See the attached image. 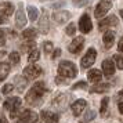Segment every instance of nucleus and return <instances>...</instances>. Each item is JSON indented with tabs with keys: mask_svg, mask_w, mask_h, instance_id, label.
<instances>
[{
	"mask_svg": "<svg viewBox=\"0 0 123 123\" xmlns=\"http://www.w3.org/2000/svg\"><path fill=\"white\" fill-rule=\"evenodd\" d=\"M46 93V84L44 82H36L33 87L28 91V94L25 95V101L29 105H39L42 102V98Z\"/></svg>",
	"mask_w": 123,
	"mask_h": 123,
	"instance_id": "obj_1",
	"label": "nucleus"
},
{
	"mask_svg": "<svg viewBox=\"0 0 123 123\" xmlns=\"http://www.w3.org/2000/svg\"><path fill=\"white\" fill-rule=\"evenodd\" d=\"M78 75V68L71 61H62L58 65V76L65 79H73Z\"/></svg>",
	"mask_w": 123,
	"mask_h": 123,
	"instance_id": "obj_2",
	"label": "nucleus"
},
{
	"mask_svg": "<svg viewBox=\"0 0 123 123\" xmlns=\"http://www.w3.org/2000/svg\"><path fill=\"white\" fill-rule=\"evenodd\" d=\"M21 105H22V101L21 98H18V97H10V98H7L4 101V109L11 112V117L12 119H15V117L21 113Z\"/></svg>",
	"mask_w": 123,
	"mask_h": 123,
	"instance_id": "obj_3",
	"label": "nucleus"
},
{
	"mask_svg": "<svg viewBox=\"0 0 123 123\" xmlns=\"http://www.w3.org/2000/svg\"><path fill=\"white\" fill-rule=\"evenodd\" d=\"M95 58H97V51H95V49H93V47H91V49H89V50H87V53L84 54V57L82 58V61H80L82 68H84V69L90 68L95 62Z\"/></svg>",
	"mask_w": 123,
	"mask_h": 123,
	"instance_id": "obj_4",
	"label": "nucleus"
},
{
	"mask_svg": "<svg viewBox=\"0 0 123 123\" xmlns=\"http://www.w3.org/2000/svg\"><path fill=\"white\" fill-rule=\"evenodd\" d=\"M111 7H112V3L109 1V0H101L100 3L97 4L95 10H94L95 18H102L106 12L111 10Z\"/></svg>",
	"mask_w": 123,
	"mask_h": 123,
	"instance_id": "obj_5",
	"label": "nucleus"
},
{
	"mask_svg": "<svg viewBox=\"0 0 123 123\" xmlns=\"http://www.w3.org/2000/svg\"><path fill=\"white\" fill-rule=\"evenodd\" d=\"M19 119L22 123H36L39 120V115L32 109H24L19 113Z\"/></svg>",
	"mask_w": 123,
	"mask_h": 123,
	"instance_id": "obj_6",
	"label": "nucleus"
},
{
	"mask_svg": "<svg viewBox=\"0 0 123 123\" xmlns=\"http://www.w3.org/2000/svg\"><path fill=\"white\" fill-rule=\"evenodd\" d=\"M43 69L39 65H28L24 69V76H26V79H37L42 76Z\"/></svg>",
	"mask_w": 123,
	"mask_h": 123,
	"instance_id": "obj_7",
	"label": "nucleus"
},
{
	"mask_svg": "<svg viewBox=\"0 0 123 123\" xmlns=\"http://www.w3.org/2000/svg\"><path fill=\"white\" fill-rule=\"evenodd\" d=\"M84 46V37L83 36H78V37H75V39L71 42V44L68 46V50L69 53H72V54H78L82 51Z\"/></svg>",
	"mask_w": 123,
	"mask_h": 123,
	"instance_id": "obj_8",
	"label": "nucleus"
},
{
	"mask_svg": "<svg viewBox=\"0 0 123 123\" xmlns=\"http://www.w3.org/2000/svg\"><path fill=\"white\" fill-rule=\"evenodd\" d=\"M26 15H25V11H24V7H22V3L18 4V10H17V14H15V26L18 29H22L25 25H26Z\"/></svg>",
	"mask_w": 123,
	"mask_h": 123,
	"instance_id": "obj_9",
	"label": "nucleus"
},
{
	"mask_svg": "<svg viewBox=\"0 0 123 123\" xmlns=\"http://www.w3.org/2000/svg\"><path fill=\"white\" fill-rule=\"evenodd\" d=\"M79 29H80V32H83V33L91 32L93 24H91V19H90L89 14H83V15L80 17V19H79Z\"/></svg>",
	"mask_w": 123,
	"mask_h": 123,
	"instance_id": "obj_10",
	"label": "nucleus"
},
{
	"mask_svg": "<svg viewBox=\"0 0 123 123\" xmlns=\"http://www.w3.org/2000/svg\"><path fill=\"white\" fill-rule=\"evenodd\" d=\"M39 29L42 33H49V29H50V24H49V12L47 10H43V14L39 19Z\"/></svg>",
	"mask_w": 123,
	"mask_h": 123,
	"instance_id": "obj_11",
	"label": "nucleus"
},
{
	"mask_svg": "<svg viewBox=\"0 0 123 123\" xmlns=\"http://www.w3.org/2000/svg\"><path fill=\"white\" fill-rule=\"evenodd\" d=\"M53 18H54V21H55L58 25H62V24H65L68 19L71 18V12H69V11H65V10H60V11H55V12H54Z\"/></svg>",
	"mask_w": 123,
	"mask_h": 123,
	"instance_id": "obj_12",
	"label": "nucleus"
},
{
	"mask_svg": "<svg viewBox=\"0 0 123 123\" xmlns=\"http://www.w3.org/2000/svg\"><path fill=\"white\" fill-rule=\"evenodd\" d=\"M116 25H117V18L115 15H111V17L104 18L102 21H100L98 28H100V31H105L108 26H116Z\"/></svg>",
	"mask_w": 123,
	"mask_h": 123,
	"instance_id": "obj_13",
	"label": "nucleus"
},
{
	"mask_svg": "<svg viewBox=\"0 0 123 123\" xmlns=\"http://www.w3.org/2000/svg\"><path fill=\"white\" fill-rule=\"evenodd\" d=\"M86 105H87V102H86L84 100H78V101H75L72 105H71L72 113L75 115V116H79V115L83 112V109H86Z\"/></svg>",
	"mask_w": 123,
	"mask_h": 123,
	"instance_id": "obj_14",
	"label": "nucleus"
},
{
	"mask_svg": "<svg viewBox=\"0 0 123 123\" xmlns=\"http://www.w3.org/2000/svg\"><path fill=\"white\" fill-rule=\"evenodd\" d=\"M102 72L108 78L115 73V64H113L112 60H104L102 61Z\"/></svg>",
	"mask_w": 123,
	"mask_h": 123,
	"instance_id": "obj_15",
	"label": "nucleus"
},
{
	"mask_svg": "<svg viewBox=\"0 0 123 123\" xmlns=\"http://www.w3.org/2000/svg\"><path fill=\"white\" fill-rule=\"evenodd\" d=\"M12 12H14V6L10 1H6V3H0V14L4 18L10 17Z\"/></svg>",
	"mask_w": 123,
	"mask_h": 123,
	"instance_id": "obj_16",
	"label": "nucleus"
},
{
	"mask_svg": "<svg viewBox=\"0 0 123 123\" xmlns=\"http://www.w3.org/2000/svg\"><path fill=\"white\" fill-rule=\"evenodd\" d=\"M42 119L44 123H58V119L60 116L54 113V112H50V111H43L42 112Z\"/></svg>",
	"mask_w": 123,
	"mask_h": 123,
	"instance_id": "obj_17",
	"label": "nucleus"
},
{
	"mask_svg": "<svg viewBox=\"0 0 123 123\" xmlns=\"http://www.w3.org/2000/svg\"><path fill=\"white\" fill-rule=\"evenodd\" d=\"M102 40H104V47L105 49H111L113 46V43H115V33L112 31H105Z\"/></svg>",
	"mask_w": 123,
	"mask_h": 123,
	"instance_id": "obj_18",
	"label": "nucleus"
},
{
	"mask_svg": "<svg viewBox=\"0 0 123 123\" xmlns=\"http://www.w3.org/2000/svg\"><path fill=\"white\" fill-rule=\"evenodd\" d=\"M14 87L17 86V90L19 91V93H22L24 90H25V87H26V84H28V79H25L24 76H15L14 78Z\"/></svg>",
	"mask_w": 123,
	"mask_h": 123,
	"instance_id": "obj_19",
	"label": "nucleus"
},
{
	"mask_svg": "<svg viewBox=\"0 0 123 123\" xmlns=\"http://www.w3.org/2000/svg\"><path fill=\"white\" fill-rule=\"evenodd\" d=\"M87 79H89V82H91V83H98V82H101V79H102V72H101L100 69H91V71H89Z\"/></svg>",
	"mask_w": 123,
	"mask_h": 123,
	"instance_id": "obj_20",
	"label": "nucleus"
},
{
	"mask_svg": "<svg viewBox=\"0 0 123 123\" xmlns=\"http://www.w3.org/2000/svg\"><path fill=\"white\" fill-rule=\"evenodd\" d=\"M10 73V65L7 62H0V82H3Z\"/></svg>",
	"mask_w": 123,
	"mask_h": 123,
	"instance_id": "obj_21",
	"label": "nucleus"
},
{
	"mask_svg": "<svg viewBox=\"0 0 123 123\" xmlns=\"http://www.w3.org/2000/svg\"><path fill=\"white\" fill-rule=\"evenodd\" d=\"M36 36H37V32H36V29H33V28H28L22 32V37L26 39V40H33Z\"/></svg>",
	"mask_w": 123,
	"mask_h": 123,
	"instance_id": "obj_22",
	"label": "nucleus"
},
{
	"mask_svg": "<svg viewBox=\"0 0 123 123\" xmlns=\"http://www.w3.org/2000/svg\"><path fill=\"white\" fill-rule=\"evenodd\" d=\"M28 17L31 21H36L39 17V10L35 6H28Z\"/></svg>",
	"mask_w": 123,
	"mask_h": 123,
	"instance_id": "obj_23",
	"label": "nucleus"
},
{
	"mask_svg": "<svg viewBox=\"0 0 123 123\" xmlns=\"http://www.w3.org/2000/svg\"><path fill=\"white\" fill-rule=\"evenodd\" d=\"M40 58V51L37 50V49H33L32 51H29V57H28V61L31 62V64H33V62H36L37 60Z\"/></svg>",
	"mask_w": 123,
	"mask_h": 123,
	"instance_id": "obj_24",
	"label": "nucleus"
},
{
	"mask_svg": "<svg viewBox=\"0 0 123 123\" xmlns=\"http://www.w3.org/2000/svg\"><path fill=\"white\" fill-rule=\"evenodd\" d=\"M109 90V84H98L90 89V93H105Z\"/></svg>",
	"mask_w": 123,
	"mask_h": 123,
	"instance_id": "obj_25",
	"label": "nucleus"
},
{
	"mask_svg": "<svg viewBox=\"0 0 123 123\" xmlns=\"http://www.w3.org/2000/svg\"><path fill=\"white\" fill-rule=\"evenodd\" d=\"M8 60L11 62V65H18L19 61H21V55H19V53H17V51H12L11 54L8 55Z\"/></svg>",
	"mask_w": 123,
	"mask_h": 123,
	"instance_id": "obj_26",
	"label": "nucleus"
},
{
	"mask_svg": "<svg viewBox=\"0 0 123 123\" xmlns=\"http://www.w3.org/2000/svg\"><path fill=\"white\" fill-rule=\"evenodd\" d=\"M21 49H22V51H32L33 49H36V43H35L33 40H29L28 43L21 46Z\"/></svg>",
	"mask_w": 123,
	"mask_h": 123,
	"instance_id": "obj_27",
	"label": "nucleus"
},
{
	"mask_svg": "<svg viewBox=\"0 0 123 123\" xmlns=\"http://www.w3.org/2000/svg\"><path fill=\"white\" fill-rule=\"evenodd\" d=\"M95 115H97V113H95V111H93V109H89V111L86 112V115H84V119H83L84 123L91 122V120L95 117Z\"/></svg>",
	"mask_w": 123,
	"mask_h": 123,
	"instance_id": "obj_28",
	"label": "nucleus"
},
{
	"mask_svg": "<svg viewBox=\"0 0 123 123\" xmlns=\"http://www.w3.org/2000/svg\"><path fill=\"white\" fill-rule=\"evenodd\" d=\"M113 61H115V65L119 69H123V55H120V54L113 55Z\"/></svg>",
	"mask_w": 123,
	"mask_h": 123,
	"instance_id": "obj_29",
	"label": "nucleus"
},
{
	"mask_svg": "<svg viewBox=\"0 0 123 123\" xmlns=\"http://www.w3.org/2000/svg\"><path fill=\"white\" fill-rule=\"evenodd\" d=\"M75 32H76V25H75V24H69L67 26V29H65V33H67L68 36H73Z\"/></svg>",
	"mask_w": 123,
	"mask_h": 123,
	"instance_id": "obj_30",
	"label": "nucleus"
},
{
	"mask_svg": "<svg viewBox=\"0 0 123 123\" xmlns=\"http://www.w3.org/2000/svg\"><path fill=\"white\" fill-rule=\"evenodd\" d=\"M43 50H44L46 54H50L51 51L54 50V46H53V43H51V42H44V43H43Z\"/></svg>",
	"mask_w": 123,
	"mask_h": 123,
	"instance_id": "obj_31",
	"label": "nucleus"
},
{
	"mask_svg": "<svg viewBox=\"0 0 123 123\" xmlns=\"http://www.w3.org/2000/svg\"><path fill=\"white\" fill-rule=\"evenodd\" d=\"M108 102H109V98H102V101H101V113L102 115H105L106 113V109H108Z\"/></svg>",
	"mask_w": 123,
	"mask_h": 123,
	"instance_id": "obj_32",
	"label": "nucleus"
},
{
	"mask_svg": "<svg viewBox=\"0 0 123 123\" xmlns=\"http://www.w3.org/2000/svg\"><path fill=\"white\" fill-rule=\"evenodd\" d=\"M12 90H14V84H12V83H8V84H6V86L3 87L1 93H3V94H10Z\"/></svg>",
	"mask_w": 123,
	"mask_h": 123,
	"instance_id": "obj_33",
	"label": "nucleus"
},
{
	"mask_svg": "<svg viewBox=\"0 0 123 123\" xmlns=\"http://www.w3.org/2000/svg\"><path fill=\"white\" fill-rule=\"evenodd\" d=\"M84 87H87V83L86 82H78V83H75L72 86L73 90H78V89H84Z\"/></svg>",
	"mask_w": 123,
	"mask_h": 123,
	"instance_id": "obj_34",
	"label": "nucleus"
},
{
	"mask_svg": "<svg viewBox=\"0 0 123 123\" xmlns=\"http://www.w3.org/2000/svg\"><path fill=\"white\" fill-rule=\"evenodd\" d=\"M4 32L3 29H0V46H4L6 44V39H4Z\"/></svg>",
	"mask_w": 123,
	"mask_h": 123,
	"instance_id": "obj_35",
	"label": "nucleus"
},
{
	"mask_svg": "<svg viewBox=\"0 0 123 123\" xmlns=\"http://www.w3.org/2000/svg\"><path fill=\"white\" fill-rule=\"evenodd\" d=\"M117 50L120 51V53H123V36L120 37V40H119V43H117Z\"/></svg>",
	"mask_w": 123,
	"mask_h": 123,
	"instance_id": "obj_36",
	"label": "nucleus"
},
{
	"mask_svg": "<svg viewBox=\"0 0 123 123\" xmlns=\"http://www.w3.org/2000/svg\"><path fill=\"white\" fill-rule=\"evenodd\" d=\"M60 55H61V50H60V49H57V50H54V54H53V58L55 60V58H58Z\"/></svg>",
	"mask_w": 123,
	"mask_h": 123,
	"instance_id": "obj_37",
	"label": "nucleus"
},
{
	"mask_svg": "<svg viewBox=\"0 0 123 123\" xmlns=\"http://www.w3.org/2000/svg\"><path fill=\"white\" fill-rule=\"evenodd\" d=\"M0 123H8L7 122V119H6V116H4L1 112H0Z\"/></svg>",
	"mask_w": 123,
	"mask_h": 123,
	"instance_id": "obj_38",
	"label": "nucleus"
},
{
	"mask_svg": "<svg viewBox=\"0 0 123 123\" xmlns=\"http://www.w3.org/2000/svg\"><path fill=\"white\" fill-rule=\"evenodd\" d=\"M117 108H119V112L123 115V102H119V105H117Z\"/></svg>",
	"mask_w": 123,
	"mask_h": 123,
	"instance_id": "obj_39",
	"label": "nucleus"
},
{
	"mask_svg": "<svg viewBox=\"0 0 123 123\" xmlns=\"http://www.w3.org/2000/svg\"><path fill=\"white\" fill-rule=\"evenodd\" d=\"M117 98H120V100H123V90H122V91H119V93H117Z\"/></svg>",
	"mask_w": 123,
	"mask_h": 123,
	"instance_id": "obj_40",
	"label": "nucleus"
},
{
	"mask_svg": "<svg viewBox=\"0 0 123 123\" xmlns=\"http://www.w3.org/2000/svg\"><path fill=\"white\" fill-rule=\"evenodd\" d=\"M3 22H6V21H4V18H3V17H1V15H0V25H1V24H3Z\"/></svg>",
	"mask_w": 123,
	"mask_h": 123,
	"instance_id": "obj_41",
	"label": "nucleus"
},
{
	"mask_svg": "<svg viewBox=\"0 0 123 123\" xmlns=\"http://www.w3.org/2000/svg\"><path fill=\"white\" fill-rule=\"evenodd\" d=\"M120 17L123 18V10H120Z\"/></svg>",
	"mask_w": 123,
	"mask_h": 123,
	"instance_id": "obj_42",
	"label": "nucleus"
},
{
	"mask_svg": "<svg viewBox=\"0 0 123 123\" xmlns=\"http://www.w3.org/2000/svg\"><path fill=\"white\" fill-rule=\"evenodd\" d=\"M3 54H6V53H0V55H3Z\"/></svg>",
	"mask_w": 123,
	"mask_h": 123,
	"instance_id": "obj_43",
	"label": "nucleus"
}]
</instances>
